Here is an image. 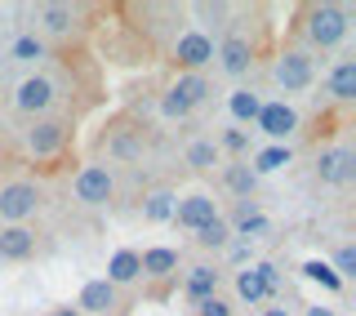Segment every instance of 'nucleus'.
<instances>
[{"label":"nucleus","instance_id":"1","mask_svg":"<svg viewBox=\"0 0 356 316\" xmlns=\"http://www.w3.org/2000/svg\"><path fill=\"white\" fill-rule=\"evenodd\" d=\"M276 285H281V276H276V267L272 263H254V267H245V272L236 276V294L245 303H263V299H272L276 294Z\"/></svg>","mask_w":356,"mask_h":316},{"label":"nucleus","instance_id":"2","mask_svg":"<svg viewBox=\"0 0 356 316\" xmlns=\"http://www.w3.org/2000/svg\"><path fill=\"white\" fill-rule=\"evenodd\" d=\"M307 36L316 40V45H339L343 36H348V14H343L339 5H321V9H312V18H307Z\"/></svg>","mask_w":356,"mask_h":316},{"label":"nucleus","instance_id":"3","mask_svg":"<svg viewBox=\"0 0 356 316\" xmlns=\"http://www.w3.org/2000/svg\"><path fill=\"white\" fill-rule=\"evenodd\" d=\"M36 187L31 183H9V187H0V219L9 223V228H18L27 214H36Z\"/></svg>","mask_w":356,"mask_h":316},{"label":"nucleus","instance_id":"4","mask_svg":"<svg viewBox=\"0 0 356 316\" xmlns=\"http://www.w3.org/2000/svg\"><path fill=\"white\" fill-rule=\"evenodd\" d=\"M214 219H218V210H214V200H209L205 191H196V196H187V200L174 205V223L187 228V232H200L205 223H214Z\"/></svg>","mask_w":356,"mask_h":316},{"label":"nucleus","instance_id":"5","mask_svg":"<svg viewBox=\"0 0 356 316\" xmlns=\"http://www.w3.org/2000/svg\"><path fill=\"white\" fill-rule=\"evenodd\" d=\"M259 129L267 134V139H289V134L298 129V116H294V107L289 103H263L259 107Z\"/></svg>","mask_w":356,"mask_h":316},{"label":"nucleus","instance_id":"6","mask_svg":"<svg viewBox=\"0 0 356 316\" xmlns=\"http://www.w3.org/2000/svg\"><path fill=\"white\" fill-rule=\"evenodd\" d=\"M76 196L85 200V205H107L111 200V174L103 165H89L76 174Z\"/></svg>","mask_w":356,"mask_h":316},{"label":"nucleus","instance_id":"7","mask_svg":"<svg viewBox=\"0 0 356 316\" xmlns=\"http://www.w3.org/2000/svg\"><path fill=\"white\" fill-rule=\"evenodd\" d=\"M276 81H281L285 94L307 89L312 85V58H307V54H285V58L276 63Z\"/></svg>","mask_w":356,"mask_h":316},{"label":"nucleus","instance_id":"8","mask_svg":"<svg viewBox=\"0 0 356 316\" xmlns=\"http://www.w3.org/2000/svg\"><path fill=\"white\" fill-rule=\"evenodd\" d=\"M178 63L183 67H205L214 63V40L205 36V31H187V36H178Z\"/></svg>","mask_w":356,"mask_h":316},{"label":"nucleus","instance_id":"9","mask_svg":"<svg viewBox=\"0 0 356 316\" xmlns=\"http://www.w3.org/2000/svg\"><path fill=\"white\" fill-rule=\"evenodd\" d=\"M316 174L325 178V183H352V174H356V156L348 152V148H334V152H325L316 161Z\"/></svg>","mask_w":356,"mask_h":316},{"label":"nucleus","instance_id":"10","mask_svg":"<svg viewBox=\"0 0 356 316\" xmlns=\"http://www.w3.org/2000/svg\"><path fill=\"white\" fill-rule=\"evenodd\" d=\"M63 139H67V129L58 125V120H40V125L27 134V148L36 152V156H54V152L63 148Z\"/></svg>","mask_w":356,"mask_h":316},{"label":"nucleus","instance_id":"11","mask_svg":"<svg viewBox=\"0 0 356 316\" xmlns=\"http://www.w3.org/2000/svg\"><path fill=\"white\" fill-rule=\"evenodd\" d=\"M54 103V85L44 81V76H31V81L18 85V107L22 111H44Z\"/></svg>","mask_w":356,"mask_h":316},{"label":"nucleus","instance_id":"12","mask_svg":"<svg viewBox=\"0 0 356 316\" xmlns=\"http://www.w3.org/2000/svg\"><path fill=\"white\" fill-rule=\"evenodd\" d=\"M81 308H85V312L107 316L111 308H116V285H107V281H85V290H81Z\"/></svg>","mask_w":356,"mask_h":316},{"label":"nucleus","instance_id":"13","mask_svg":"<svg viewBox=\"0 0 356 316\" xmlns=\"http://www.w3.org/2000/svg\"><path fill=\"white\" fill-rule=\"evenodd\" d=\"M218 58H222V72H227V76L250 72V40L227 36V40H222V49H218Z\"/></svg>","mask_w":356,"mask_h":316},{"label":"nucleus","instance_id":"14","mask_svg":"<svg viewBox=\"0 0 356 316\" xmlns=\"http://www.w3.org/2000/svg\"><path fill=\"white\" fill-rule=\"evenodd\" d=\"M36 250V236L27 228H5L0 232V258H27Z\"/></svg>","mask_w":356,"mask_h":316},{"label":"nucleus","instance_id":"15","mask_svg":"<svg viewBox=\"0 0 356 316\" xmlns=\"http://www.w3.org/2000/svg\"><path fill=\"white\" fill-rule=\"evenodd\" d=\"M134 276H138V254H134V250H116L103 281H107V285H129Z\"/></svg>","mask_w":356,"mask_h":316},{"label":"nucleus","instance_id":"16","mask_svg":"<svg viewBox=\"0 0 356 316\" xmlns=\"http://www.w3.org/2000/svg\"><path fill=\"white\" fill-rule=\"evenodd\" d=\"M174 267H178V254L165 250V245H156V250L138 254V272H143V276H170Z\"/></svg>","mask_w":356,"mask_h":316},{"label":"nucleus","instance_id":"17","mask_svg":"<svg viewBox=\"0 0 356 316\" xmlns=\"http://www.w3.org/2000/svg\"><path fill=\"white\" fill-rule=\"evenodd\" d=\"M214 290H218V272L214 267H192V272H187V294H192L196 303H205V299H214Z\"/></svg>","mask_w":356,"mask_h":316},{"label":"nucleus","instance_id":"18","mask_svg":"<svg viewBox=\"0 0 356 316\" xmlns=\"http://www.w3.org/2000/svg\"><path fill=\"white\" fill-rule=\"evenodd\" d=\"M330 94H334V98H343V103H348V98H356V63H352V58H343L339 67H334V76H330Z\"/></svg>","mask_w":356,"mask_h":316},{"label":"nucleus","instance_id":"19","mask_svg":"<svg viewBox=\"0 0 356 316\" xmlns=\"http://www.w3.org/2000/svg\"><path fill=\"white\" fill-rule=\"evenodd\" d=\"M174 191H152L147 196V205H143V219L147 223H165V219H174Z\"/></svg>","mask_w":356,"mask_h":316},{"label":"nucleus","instance_id":"20","mask_svg":"<svg viewBox=\"0 0 356 316\" xmlns=\"http://www.w3.org/2000/svg\"><path fill=\"white\" fill-rule=\"evenodd\" d=\"M174 94H178V98H183V103H187V107H196V103H200V98H205V94H209V81H205V76H196V72H192V76H178V85H174Z\"/></svg>","mask_w":356,"mask_h":316},{"label":"nucleus","instance_id":"21","mask_svg":"<svg viewBox=\"0 0 356 316\" xmlns=\"http://www.w3.org/2000/svg\"><path fill=\"white\" fill-rule=\"evenodd\" d=\"M227 107H232V116L236 120H259V94H250V89H236V94L227 98Z\"/></svg>","mask_w":356,"mask_h":316},{"label":"nucleus","instance_id":"22","mask_svg":"<svg viewBox=\"0 0 356 316\" xmlns=\"http://www.w3.org/2000/svg\"><path fill=\"white\" fill-rule=\"evenodd\" d=\"M222 178H227V187L236 191V196H245V200H250L254 183H259V174H254L250 165H232V169H227V174H222Z\"/></svg>","mask_w":356,"mask_h":316},{"label":"nucleus","instance_id":"23","mask_svg":"<svg viewBox=\"0 0 356 316\" xmlns=\"http://www.w3.org/2000/svg\"><path fill=\"white\" fill-rule=\"evenodd\" d=\"M281 165H289V148H281V143H276V148H267V152H259L254 156V174H272V169H281Z\"/></svg>","mask_w":356,"mask_h":316},{"label":"nucleus","instance_id":"24","mask_svg":"<svg viewBox=\"0 0 356 316\" xmlns=\"http://www.w3.org/2000/svg\"><path fill=\"white\" fill-rule=\"evenodd\" d=\"M227 236H232V228H227L222 219H214V223H205V228L196 232V241L209 245V250H222V245H227Z\"/></svg>","mask_w":356,"mask_h":316},{"label":"nucleus","instance_id":"25","mask_svg":"<svg viewBox=\"0 0 356 316\" xmlns=\"http://www.w3.org/2000/svg\"><path fill=\"white\" fill-rule=\"evenodd\" d=\"M303 276H307V281H321L325 290H343V281L334 276V267H330V263H321V258H312V263H303Z\"/></svg>","mask_w":356,"mask_h":316},{"label":"nucleus","instance_id":"26","mask_svg":"<svg viewBox=\"0 0 356 316\" xmlns=\"http://www.w3.org/2000/svg\"><path fill=\"white\" fill-rule=\"evenodd\" d=\"M40 18H44L49 31H67V27H72V9H67V5H44Z\"/></svg>","mask_w":356,"mask_h":316},{"label":"nucleus","instance_id":"27","mask_svg":"<svg viewBox=\"0 0 356 316\" xmlns=\"http://www.w3.org/2000/svg\"><path fill=\"white\" fill-rule=\"evenodd\" d=\"M236 228H241V236H254V232H267V219H263V214L250 205V200H245V210H241Z\"/></svg>","mask_w":356,"mask_h":316},{"label":"nucleus","instance_id":"28","mask_svg":"<svg viewBox=\"0 0 356 316\" xmlns=\"http://www.w3.org/2000/svg\"><path fill=\"white\" fill-rule=\"evenodd\" d=\"M14 58L18 63H36V58H44V45L36 36H18L14 40Z\"/></svg>","mask_w":356,"mask_h":316},{"label":"nucleus","instance_id":"29","mask_svg":"<svg viewBox=\"0 0 356 316\" xmlns=\"http://www.w3.org/2000/svg\"><path fill=\"white\" fill-rule=\"evenodd\" d=\"M187 161H192L196 169H209L218 161V148H214V143H192V148H187Z\"/></svg>","mask_w":356,"mask_h":316},{"label":"nucleus","instance_id":"30","mask_svg":"<svg viewBox=\"0 0 356 316\" xmlns=\"http://www.w3.org/2000/svg\"><path fill=\"white\" fill-rule=\"evenodd\" d=\"M334 276H356V245H343L339 254H334Z\"/></svg>","mask_w":356,"mask_h":316},{"label":"nucleus","instance_id":"31","mask_svg":"<svg viewBox=\"0 0 356 316\" xmlns=\"http://www.w3.org/2000/svg\"><path fill=\"white\" fill-rule=\"evenodd\" d=\"M161 111H165V116H187V111H192V107H187L183 98H178L174 89H170V94H165V103H161Z\"/></svg>","mask_w":356,"mask_h":316},{"label":"nucleus","instance_id":"32","mask_svg":"<svg viewBox=\"0 0 356 316\" xmlns=\"http://www.w3.org/2000/svg\"><path fill=\"white\" fill-rule=\"evenodd\" d=\"M196 312H200V316H232V308H227V303H222L218 294H214V299H205Z\"/></svg>","mask_w":356,"mask_h":316},{"label":"nucleus","instance_id":"33","mask_svg":"<svg viewBox=\"0 0 356 316\" xmlns=\"http://www.w3.org/2000/svg\"><path fill=\"white\" fill-rule=\"evenodd\" d=\"M111 152H116V156H138V152H143V143H138V139H125V134H120V139L111 143Z\"/></svg>","mask_w":356,"mask_h":316},{"label":"nucleus","instance_id":"34","mask_svg":"<svg viewBox=\"0 0 356 316\" xmlns=\"http://www.w3.org/2000/svg\"><path fill=\"white\" fill-rule=\"evenodd\" d=\"M245 143H250V139H245V134H241V129H232V134H222V148H232V152H241V148H245Z\"/></svg>","mask_w":356,"mask_h":316},{"label":"nucleus","instance_id":"35","mask_svg":"<svg viewBox=\"0 0 356 316\" xmlns=\"http://www.w3.org/2000/svg\"><path fill=\"white\" fill-rule=\"evenodd\" d=\"M54 316H81V308H58Z\"/></svg>","mask_w":356,"mask_h":316},{"label":"nucleus","instance_id":"36","mask_svg":"<svg viewBox=\"0 0 356 316\" xmlns=\"http://www.w3.org/2000/svg\"><path fill=\"white\" fill-rule=\"evenodd\" d=\"M307 316H334L330 308H307Z\"/></svg>","mask_w":356,"mask_h":316},{"label":"nucleus","instance_id":"37","mask_svg":"<svg viewBox=\"0 0 356 316\" xmlns=\"http://www.w3.org/2000/svg\"><path fill=\"white\" fill-rule=\"evenodd\" d=\"M263 316H289V312H285V308H267Z\"/></svg>","mask_w":356,"mask_h":316}]
</instances>
